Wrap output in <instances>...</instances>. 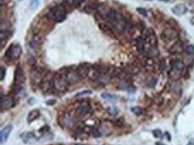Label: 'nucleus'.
<instances>
[{
	"label": "nucleus",
	"instance_id": "obj_49",
	"mask_svg": "<svg viewBox=\"0 0 194 145\" xmlns=\"http://www.w3.org/2000/svg\"><path fill=\"white\" fill-rule=\"evenodd\" d=\"M75 145H85V144H80V143H77V144H75Z\"/></svg>",
	"mask_w": 194,
	"mask_h": 145
},
{
	"label": "nucleus",
	"instance_id": "obj_8",
	"mask_svg": "<svg viewBox=\"0 0 194 145\" xmlns=\"http://www.w3.org/2000/svg\"><path fill=\"white\" fill-rule=\"evenodd\" d=\"M13 130V127L11 126V125H9V126H6L5 128H3L1 130V134H0V141H1V143L4 144L6 142H7L8 140V137L11 134V132Z\"/></svg>",
	"mask_w": 194,
	"mask_h": 145
},
{
	"label": "nucleus",
	"instance_id": "obj_7",
	"mask_svg": "<svg viewBox=\"0 0 194 145\" xmlns=\"http://www.w3.org/2000/svg\"><path fill=\"white\" fill-rule=\"evenodd\" d=\"M0 105H1V109L8 110L15 106V101L12 97L4 96V94H1V102H0Z\"/></svg>",
	"mask_w": 194,
	"mask_h": 145
},
{
	"label": "nucleus",
	"instance_id": "obj_12",
	"mask_svg": "<svg viewBox=\"0 0 194 145\" xmlns=\"http://www.w3.org/2000/svg\"><path fill=\"white\" fill-rule=\"evenodd\" d=\"M100 76H101V74L99 73V71L96 68V66L90 65V67L89 68V70H88V75H87V77H88L90 80H98Z\"/></svg>",
	"mask_w": 194,
	"mask_h": 145
},
{
	"label": "nucleus",
	"instance_id": "obj_15",
	"mask_svg": "<svg viewBox=\"0 0 194 145\" xmlns=\"http://www.w3.org/2000/svg\"><path fill=\"white\" fill-rule=\"evenodd\" d=\"M90 67V65L88 64V63H84V64H82L80 65L79 67L77 68V70H78V73L79 75L81 76L82 79L84 77H87V75H88V70H89V68Z\"/></svg>",
	"mask_w": 194,
	"mask_h": 145
},
{
	"label": "nucleus",
	"instance_id": "obj_11",
	"mask_svg": "<svg viewBox=\"0 0 194 145\" xmlns=\"http://www.w3.org/2000/svg\"><path fill=\"white\" fill-rule=\"evenodd\" d=\"M90 106L89 104H82L76 109V115L78 117H84L90 112Z\"/></svg>",
	"mask_w": 194,
	"mask_h": 145
},
{
	"label": "nucleus",
	"instance_id": "obj_37",
	"mask_svg": "<svg viewBox=\"0 0 194 145\" xmlns=\"http://www.w3.org/2000/svg\"><path fill=\"white\" fill-rule=\"evenodd\" d=\"M91 135H93V137H95V138H98V137L101 136V133H100L99 129H92Z\"/></svg>",
	"mask_w": 194,
	"mask_h": 145
},
{
	"label": "nucleus",
	"instance_id": "obj_6",
	"mask_svg": "<svg viewBox=\"0 0 194 145\" xmlns=\"http://www.w3.org/2000/svg\"><path fill=\"white\" fill-rule=\"evenodd\" d=\"M177 37H178L177 31L173 28L165 29L161 34V38L165 42H170L172 40H175Z\"/></svg>",
	"mask_w": 194,
	"mask_h": 145
},
{
	"label": "nucleus",
	"instance_id": "obj_13",
	"mask_svg": "<svg viewBox=\"0 0 194 145\" xmlns=\"http://www.w3.org/2000/svg\"><path fill=\"white\" fill-rule=\"evenodd\" d=\"M10 48H11L12 58L18 59L20 56H21V54H22V47H21V45H20L15 44L14 45H11Z\"/></svg>",
	"mask_w": 194,
	"mask_h": 145
},
{
	"label": "nucleus",
	"instance_id": "obj_45",
	"mask_svg": "<svg viewBox=\"0 0 194 145\" xmlns=\"http://www.w3.org/2000/svg\"><path fill=\"white\" fill-rule=\"evenodd\" d=\"M32 101H35V99H33V98H31V99H30V100H29V102H28V103H29L30 105H31L32 103H34V102H32Z\"/></svg>",
	"mask_w": 194,
	"mask_h": 145
},
{
	"label": "nucleus",
	"instance_id": "obj_33",
	"mask_svg": "<svg viewBox=\"0 0 194 145\" xmlns=\"http://www.w3.org/2000/svg\"><path fill=\"white\" fill-rule=\"evenodd\" d=\"M85 0H72V3H73V6H74V8H79L80 6H81L83 3H84Z\"/></svg>",
	"mask_w": 194,
	"mask_h": 145
},
{
	"label": "nucleus",
	"instance_id": "obj_51",
	"mask_svg": "<svg viewBox=\"0 0 194 145\" xmlns=\"http://www.w3.org/2000/svg\"><path fill=\"white\" fill-rule=\"evenodd\" d=\"M162 1H168V0H162Z\"/></svg>",
	"mask_w": 194,
	"mask_h": 145
},
{
	"label": "nucleus",
	"instance_id": "obj_22",
	"mask_svg": "<svg viewBox=\"0 0 194 145\" xmlns=\"http://www.w3.org/2000/svg\"><path fill=\"white\" fill-rule=\"evenodd\" d=\"M52 87H53V81H51V80H48H48H43L41 83V89L43 92H48Z\"/></svg>",
	"mask_w": 194,
	"mask_h": 145
},
{
	"label": "nucleus",
	"instance_id": "obj_14",
	"mask_svg": "<svg viewBox=\"0 0 194 145\" xmlns=\"http://www.w3.org/2000/svg\"><path fill=\"white\" fill-rule=\"evenodd\" d=\"M183 51V43L180 40L176 41L173 45H172V47L169 49V52L171 54H181Z\"/></svg>",
	"mask_w": 194,
	"mask_h": 145
},
{
	"label": "nucleus",
	"instance_id": "obj_21",
	"mask_svg": "<svg viewBox=\"0 0 194 145\" xmlns=\"http://www.w3.org/2000/svg\"><path fill=\"white\" fill-rule=\"evenodd\" d=\"M41 78H42V73L41 70H35L32 72L31 74V81L32 83L37 84V83H41Z\"/></svg>",
	"mask_w": 194,
	"mask_h": 145
},
{
	"label": "nucleus",
	"instance_id": "obj_28",
	"mask_svg": "<svg viewBox=\"0 0 194 145\" xmlns=\"http://www.w3.org/2000/svg\"><path fill=\"white\" fill-rule=\"evenodd\" d=\"M184 51L187 54L189 55H194V45H188L187 47H185Z\"/></svg>",
	"mask_w": 194,
	"mask_h": 145
},
{
	"label": "nucleus",
	"instance_id": "obj_4",
	"mask_svg": "<svg viewBox=\"0 0 194 145\" xmlns=\"http://www.w3.org/2000/svg\"><path fill=\"white\" fill-rule=\"evenodd\" d=\"M52 81H53V87H54V88L59 92L66 91L69 85V84L65 79V77L61 73H56Z\"/></svg>",
	"mask_w": 194,
	"mask_h": 145
},
{
	"label": "nucleus",
	"instance_id": "obj_18",
	"mask_svg": "<svg viewBox=\"0 0 194 145\" xmlns=\"http://www.w3.org/2000/svg\"><path fill=\"white\" fill-rule=\"evenodd\" d=\"M39 116H41V112H39V110H31V112L28 114L27 122L28 123H31L33 121H35L37 118L39 117Z\"/></svg>",
	"mask_w": 194,
	"mask_h": 145
},
{
	"label": "nucleus",
	"instance_id": "obj_24",
	"mask_svg": "<svg viewBox=\"0 0 194 145\" xmlns=\"http://www.w3.org/2000/svg\"><path fill=\"white\" fill-rule=\"evenodd\" d=\"M159 54L158 50L156 47H151V48L147 52V56L148 58H153V57H157Z\"/></svg>",
	"mask_w": 194,
	"mask_h": 145
},
{
	"label": "nucleus",
	"instance_id": "obj_25",
	"mask_svg": "<svg viewBox=\"0 0 194 145\" xmlns=\"http://www.w3.org/2000/svg\"><path fill=\"white\" fill-rule=\"evenodd\" d=\"M96 68L101 75H106L109 72V67L106 65H96Z\"/></svg>",
	"mask_w": 194,
	"mask_h": 145
},
{
	"label": "nucleus",
	"instance_id": "obj_2",
	"mask_svg": "<svg viewBox=\"0 0 194 145\" xmlns=\"http://www.w3.org/2000/svg\"><path fill=\"white\" fill-rule=\"evenodd\" d=\"M171 66H172V69L170 70L169 76L173 79H178L185 69L184 63L181 60L175 59V60H173L171 62Z\"/></svg>",
	"mask_w": 194,
	"mask_h": 145
},
{
	"label": "nucleus",
	"instance_id": "obj_46",
	"mask_svg": "<svg viewBox=\"0 0 194 145\" xmlns=\"http://www.w3.org/2000/svg\"><path fill=\"white\" fill-rule=\"evenodd\" d=\"M191 24H192V25H194V16L191 19Z\"/></svg>",
	"mask_w": 194,
	"mask_h": 145
},
{
	"label": "nucleus",
	"instance_id": "obj_19",
	"mask_svg": "<svg viewBox=\"0 0 194 145\" xmlns=\"http://www.w3.org/2000/svg\"><path fill=\"white\" fill-rule=\"evenodd\" d=\"M60 5L62 6V7L64 9V11L67 12H72V8H74V6H73V3H72V0H64V1L60 4Z\"/></svg>",
	"mask_w": 194,
	"mask_h": 145
},
{
	"label": "nucleus",
	"instance_id": "obj_41",
	"mask_svg": "<svg viewBox=\"0 0 194 145\" xmlns=\"http://www.w3.org/2000/svg\"><path fill=\"white\" fill-rule=\"evenodd\" d=\"M29 45H30V47L31 48H32V49H35L36 47H37V42L35 41V40H33V39H32V40H31L30 42H29Z\"/></svg>",
	"mask_w": 194,
	"mask_h": 145
},
{
	"label": "nucleus",
	"instance_id": "obj_44",
	"mask_svg": "<svg viewBox=\"0 0 194 145\" xmlns=\"http://www.w3.org/2000/svg\"><path fill=\"white\" fill-rule=\"evenodd\" d=\"M165 135H166V138H167V140H168V141H171V135L168 134V133H167V132H166V133H165Z\"/></svg>",
	"mask_w": 194,
	"mask_h": 145
},
{
	"label": "nucleus",
	"instance_id": "obj_50",
	"mask_svg": "<svg viewBox=\"0 0 194 145\" xmlns=\"http://www.w3.org/2000/svg\"><path fill=\"white\" fill-rule=\"evenodd\" d=\"M17 1H18V2H22V1H23V0H17Z\"/></svg>",
	"mask_w": 194,
	"mask_h": 145
},
{
	"label": "nucleus",
	"instance_id": "obj_27",
	"mask_svg": "<svg viewBox=\"0 0 194 145\" xmlns=\"http://www.w3.org/2000/svg\"><path fill=\"white\" fill-rule=\"evenodd\" d=\"M165 66H166V63H165V59H159L158 62H157V67L159 69L160 71H164L165 69Z\"/></svg>",
	"mask_w": 194,
	"mask_h": 145
},
{
	"label": "nucleus",
	"instance_id": "obj_47",
	"mask_svg": "<svg viewBox=\"0 0 194 145\" xmlns=\"http://www.w3.org/2000/svg\"><path fill=\"white\" fill-rule=\"evenodd\" d=\"M155 145H165V144H164V143H162V142H156V143H155Z\"/></svg>",
	"mask_w": 194,
	"mask_h": 145
},
{
	"label": "nucleus",
	"instance_id": "obj_23",
	"mask_svg": "<svg viewBox=\"0 0 194 145\" xmlns=\"http://www.w3.org/2000/svg\"><path fill=\"white\" fill-rule=\"evenodd\" d=\"M109 10H110V8H108L105 4H100V5H98V8H97V11L98 12V14L103 16L104 18L106 15V14L108 12Z\"/></svg>",
	"mask_w": 194,
	"mask_h": 145
},
{
	"label": "nucleus",
	"instance_id": "obj_5",
	"mask_svg": "<svg viewBox=\"0 0 194 145\" xmlns=\"http://www.w3.org/2000/svg\"><path fill=\"white\" fill-rule=\"evenodd\" d=\"M110 26L113 30V31H116L119 34H122L125 30H127V26H128V22L122 15H120L116 21H114L112 23H110Z\"/></svg>",
	"mask_w": 194,
	"mask_h": 145
},
{
	"label": "nucleus",
	"instance_id": "obj_30",
	"mask_svg": "<svg viewBox=\"0 0 194 145\" xmlns=\"http://www.w3.org/2000/svg\"><path fill=\"white\" fill-rule=\"evenodd\" d=\"M39 0H31L30 3V9L35 10L39 7Z\"/></svg>",
	"mask_w": 194,
	"mask_h": 145
},
{
	"label": "nucleus",
	"instance_id": "obj_26",
	"mask_svg": "<svg viewBox=\"0 0 194 145\" xmlns=\"http://www.w3.org/2000/svg\"><path fill=\"white\" fill-rule=\"evenodd\" d=\"M102 98L103 99H105V100H106V101H108V102H115L116 100V97L114 95V94H108V93H104V94H102Z\"/></svg>",
	"mask_w": 194,
	"mask_h": 145
},
{
	"label": "nucleus",
	"instance_id": "obj_40",
	"mask_svg": "<svg viewBox=\"0 0 194 145\" xmlns=\"http://www.w3.org/2000/svg\"><path fill=\"white\" fill-rule=\"evenodd\" d=\"M92 93V92L90 90H85V91H82V92H80V93H78L76 94V96H81V95H83V94H90Z\"/></svg>",
	"mask_w": 194,
	"mask_h": 145
},
{
	"label": "nucleus",
	"instance_id": "obj_43",
	"mask_svg": "<svg viewBox=\"0 0 194 145\" xmlns=\"http://www.w3.org/2000/svg\"><path fill=\"white\" fill-rule=\"evenodd\" d=\"M47 105H54L55 103H56V100L55 99H50V100H48V101H47Z\"/></svg>",
	"mask_w": 194,
	"mask_h": 145
},
{
	"label": "nucleus",
	"instance_id": "obj_16",
	"mask_svg": "<svg viewBox=\"0 0 194 145\" xmlns=\"http://www.w3.org/2000/svg\"><path fill=\"white\" fill-rule=\"evenodd\" d=\"M62 124L64 125V127H68V128H71L72 127L73 119H72V117H71L70 114H64L62 117Z\"/></svg>",
	"mask_w": 194,
	"mask_h": 145
},
{
	"label": "nucleus",
	"instance_id": "obj_31",
	"mask_svg": "<svg viewBox=\"0 0 194 145\" xmlns=\"http://www.w3.org/2000/svg\"><path fill=\"white\" fill-rule=\"evenodd\" d=\"M27 62L30 65L33 66V65H35L36 64V59L35 57L33 56L32 54H28L27 55Z\"/></svg>",
	"mask_w": 194,
	"mask_h": 145
},
{
	"label": "nucleus",
	"instance_id": "obj_36",
	"mask_svg": "<svg viewBox=\"0 0 194 145\" xmlns=\"http://www.w3.org/2000/svg\"><path fill=\"white\" fill-rule=\"evenodd\" d=\"M153 135L156 138H162V132L159 129H155L153 130Z\"/></svg>",
	"mask_w": 194,
	"mask_h": 145
},
{
	"label": "nucleus",
	"instance_id": "obj_17",
	"mask_svg": "<svg viewBox=\"0 0 194 145\" xmlns=\"http://www.w3.org/2000/svg\"><path fill=\"white\" fill-rule=\"evenodd\" d=\"M145 44H146V40H145V38H144L142 36H140V37L137 38V41H136V47H137L139 52H140V54H143V52H144Z\"/></svg>",
	"mask_w": 194,
	"mask_h": 145
},
{
	"label": "nucleus",
	"instance_id": "obj_38",
	"mask_svg": "<svg viewBox=\"0 0 194 145\" xmlns=\"http://www.w3.org/2000/svg\"><path fill=\"white\" fill-rule=\"evenodd\" d=\"M156 84H157V79H156V78H153V79L149 80V82L148 83V87L152 88V87H155Z\"/></svg>",
	"mask_w": 194,
	"mask_h": 145
},
{
	"label": "nucleus",
	"instance_id": "obj_42",
	"mask_svg": "<svg viewBox=\"0 0 194 145\" xmlns=\"http://www.w3.org/2000/svg\"><path fill=\"white\" fill-rule=\"evenodd\" d=\"M5 68L2 66L1 67V77H0L1 81H3L5 79Z\"/></svg>",
	"mask_w": 194,
	"mask_h": 145
},
{
	"label": "nucleus",
	"instance_id": "obj_3",
	"mask_svg": "<svg viewBox=\"0 0 194 145\" xmlns=\"http://www.w3.org/2000/svg\"><path fill=\"white\" fill-rule=\"evenodd\" d=\"M64 70H65V71H64V70H61L63 72V73H61V74L65 77V79H66V81H67V83L69 84V85H75L82 80V77L79 75L77 69L76 70L64 69Z\"/></svg>",
	"mask_w": 194,
	"mask_h": 145
},
{
	"label": "nucleus",
	"instance_id": "obj_20",
	"mask_svg": "<svg viewBox=\"0 0 194 145\" xmlns=\"http://www.w3.org/2000/svg\"><path fill=\"white\" fill-rule=\"evenodd\" d=\"M23 141L24 143L26 144H29V143H31L33 141H35L36 137H35V135L32 133V132H28V133H26L23 135Z\"/></svg>",
	"mask_w": 194,
	"mask_h": 145
},
{
	"label": "nucleus",
	"instance_id": "obj_34",
	"mask_svg": "<svg viewBox=\"0 0 194 145\" xmlns=\"http://www.w3.org/2000/svg\"><path fill=\"white\" fill-rule=\"evenodd\" d=\"M137 12H139V14H140V15H142V16H144V17H147V15H148V12H147V11H146V9H144V8H142V7H137Z\"/></svg>",
	"mask_w": 194,
	"mask_h": 145
},
{
	"label": "nucleus",
	"instance_id": "obj_9",
	"mask_svg": "<svg viewBox=\"0 0 194 145\" xmlns=\"http://www.w3.org/2000/svg\"><path fill=\"white\" fill-rule=\"evenodd\" d=\"M24 82H25V76L23 70L21 68H17L15 74V85H22V84H23Z\"/></svg>",
	"mask_w": 194,
	"mask_h": 145
},
{
	"label": "nucleus",
	"instance_id": "obj_35",
	"mask_svg": "<svg viewBox=\"0 0 194 145\" xmlns=\"http://www.w3.org/2000/svg\"><path fill=\"white\" fill-rule=\"evenodd\" d=\"M180 89V85L177 83V82H173L172 85H171V90L173 91V92H178V90Z\"/></svg>",
	"mask_w": 194,
	"mask_h": 145
},
{
	"label": "nucleus",
	"instance_id": "obj_1",
	"mask_svg": "<svg viewBox=\"0 0 194 145\" xmlns=\"http://www.w3.org/2000/svg\"><path fill=\"white\" fill-rule=\"evenodd\" d=\"M66 14H67V12H66L64 11V9L59 5L49 10L48 14V17L50 20H52V21H54L55 22H61L65 19Z\"/></svg>",
	"mask_w": 194,
	"mask_h": 145
},
{
	"label": "nucleus",
	"instance_id": "obj_48",
	"mask_svg": "<svg viewBox=\"0 0 194 145\" xmlns=\"http://www.w3.org/2000/svg\"><path fill=\"white\" fill-rule=\"evenodd\" d=\"M187 145H194V142L192 141H191V142H188V144H187Z\"/></svg>",
	"mask_w": 194,
	"mask_h": 145
},
{
	"label": "nucleus",
	"instance_id": "obj_10",
	"mask_svg": "<svg viewBox=\"0 0 194 145\" xmlns=\"http://www.w3.org/2000/svg\"><path fill=\"white\" fill-rule=\"evenodd\" d=\"M186 12H187V7L183 4H178L172 8V12L177 16H182L185 14Z\"/></svg>",
	"mask_w": 194,
	"mask_h": 145
},
{
	"label": "nucleus",
	"instance_id": "obj_29",
	"mask_svg": "<svg viewBox=\"0 0 194 145\" xmlns=\"http://www.w3.org/2000/svg\"><path fill=\"white\" fill-rule=\"evenodd\" d=\"M132 110V112L133 114H135L136 116H140V115H142L143 113V110L142 108H140V107H132L131 109Z\"/></svg>",
	"mask_w": 194,
	"mask_h": 145
},
{
	"label": "nucleus",
	"instance_id": "obj_39",
	"mask_svg": "<svg viewBox=\"0 0 194 145\" xmlns=\"http://www.w3.org/2000/svg\"><path fill=\"white\" fill-rule=\"evenodd\" d=\"M154 65V62L152 60V58H148L146 61V66L147 67H153Z\"/></svg>",
	"mask_w": 194,
	"mask_h": 145
},
{
	"label": "nucleus",
	"instance_id": "obj_32",
	"mask_svg": "<svg viewBox=\"0 0 194 145\" xmlns=\"http://www.w3.org/2000/svg\"><path fill=\"white\" fill-rule=\"evenodd\" d=\"M108 114L111 115V116H116L117 113H118V110H117V109L115 108V107H110V108L108 109Z\"/></svg>",
	"mask_w": 194,
	"mask_h": 145
}]
</instances>
